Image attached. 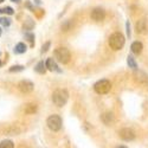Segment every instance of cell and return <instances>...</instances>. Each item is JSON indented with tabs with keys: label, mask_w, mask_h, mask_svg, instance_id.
Segmentation results:
<instances>
[{
	"label": "cell",
	"mask_w": 148,
	"mask_h": 148,
	"mask_svg": "<svg viewBox=\"0 0 148 148\" xmlns=\"http://www.w3.org/2000/svg\"><path fill=\"white\" fill-rule=\"evenodd\" d=\"M69 98V94L65 89H57L52 94V102L57 107H63L66 104Z\"/></svg>",
	"instance_id": "obj_1"
},
{
	"label": "cell",
	"mask_w": 148,
	"mask_h": 148,
	"mask_svg": "<svg viewBox=\"0 0 148 148\" xmlns=\"http://www.w3.org/2000/svg\"><path fill=\"white\" fill-rule=\"evenodd\" d=\"M123 45H125V37L121 32H115L109 37V46L114 51L121 50Z\"/></svg>",
	"instance_id": "obj_2"
},
{
	"label": "cell",
	"mask_w": 148,
	"mask_h": 148,
	"mask_svg": "<svg viewBox=\"0 0 148 148\" xmlns=\"http://www.w3.org/2000/svg\"><path fill=\"white\" fill-rule=\"evenodd\" d=\"M55 58L62 64H66L70 62V51L68 50L66 47H57L55 52H53Z\"/></svg>",
	"instance_id": "obj_3"
},
{
	"label": "cell",
	"mask_w": 148,
	"mask_h": 148,
	"mask_svg": "<svg viewBox=\"0 0 148 148\" xmlns=\"http://www.w3.org/2000/svg\"><path fill=\"white\" fill-rule=\"evenodd\" d=\"M94 89L97 94L100 95H104L108 94L112 89V83H110L108 79H102V81H98L95 85H94Z\"/></svg>",
	"instance_id": "obj_4"
},
{
	"label": "cell",
	"mask_w": 148,
	"mask_h": 148,
	"mask_svg": "<svg viewBox=\"0 0 148 148\" xmlns=\"http://www.w3.org/2000/svg\"><path fill=\"white\" fill-rule=\"evenodd\" d=\"M46 125L49 129L52 132H58L62 128V119L58 115H51L46 120Z\"/></svg>",
	"instance_id": "obj_5"
},
{
	"label": "cell",
	"mask_w": 148,
	"mask_h": 148,
	"mask_svg": "<svg viewBox=\"0 0 148 148\" xmlns=\"http://www.w3.org/2000/svg\"><path fill=\"white\" fill-rule=\"evenodd\" d=\"M34 88V85L31 81H27V79H24L21 82H19L18 84V89L23 92V94H30Z\"/></svg>",
	"instance_id": "obj_6"
},
{
	"label": "cell",
	"mask_w": 148,
	"mask_h": 148,
	"mask_svg": "<svg viewBox=\"0 0 148 148\" xmlns=\"http://www.w3.org/2000/svg\"><path fill=\"white\" fill-rule=\"evenodd\" d=\"M135 30L140 34H147L148 33V19H140L135 24Z\"/></svg>",
	"instance_id": "obj_7"
},
{
	"label": "cell",
	"mask_w": 148,
	"mask_h": 148,
	"mask_svg": "<svg viewBox=\"0 0 148 148\" xmlns=\"http://www.w3.org/2000/svg\"><path fill=\"white\" fill-rule=\"evenodd\" d=\"M119 135L122 140L125 141H133L135 139V133L129 128H123L119 132Z\"/></svg>",
	"instance_id": "obj_8"
},
{
	"label": "cell",
	"mask_w": 148,
	"mask_h": 148,
	"mask_svg": "<svg viewBox=\"0 0 148 148\" xmlns=\"http://www.w3.org/2000/svg\"><path fill=\"white\" fill-rule=\"evenodd\" d=\"M91 18L95 21H102L106 18V12L102 8H95L91 12Z\"/></svg>",
	"instance_id": "obj_9"
},
{
	"label": "cell",
	"mask_w": 148,
	"mask_h": 148,
	"mask_svg": "<svg viewBox=\"0 0 148 148\" xmlns=\"http://www.w3.org/2000/svg\"><path fill=\"white\" fill-rule=\"evenodd\" d=\"M45 65H46V69H47V70H50V71H58V72H60V70L58 69V65H57V63L55 62V59H53V58H47V59H46V62H45Z\"/></svg>",
	"instance_id": "obj_10"
},
{
	"label": "cell",
	"mask_w": 148,
	"mask_h": 148,
	"mask_svg": "<svg viewBox=\"0 0 148 148\" xmlns=\"http://www.w3.org/2000/svg\"><path fill=\"white\" fill-rule=\"evenodd\" d=\"M130 49H132V52H133V53H135V55H140V53L142 52L143 45H142L141 42H134V43L132 44Z\"/></svg>",
	"instance_id": "obj_11"
},
{
	"label": "cell",
	"mask_w": 148,
	"mask_h": 148,
	"mask_svg": "<svg viewBox=\"0 0 148 148\" xmlns=\"http://www.w3.org/2000/svg\"><path fill=\"white\" fill-rule=\"evenodd\" d=\"M102 121L106 123L107 126H109L110 123L114 121V116H113V114H112V113H106V114H103V115H102Z\"/></svg>",
	"instance_id": "obj_12"
},
{
	"label": "cell",
	"mask_w": 148,
	"mask_h": 148,
	"mask_svg": "<svg viewBox=\"0 0 148 148\" xmlns=\"http://www.w3.org/2000/svg\"><path fill=\"white\" fill-rule=\"evenodd\" d=\"M14 52L16 53H24L26 52V45L24 43H18L14 47Z\"/></svg>",
	"instance_id": "obj_13"
},
{
	"label": "cell",
	"mask_w": 148,
	"mask_h": 148,
	"mask_svg": "<svg viewBox=\"0 0 148 148\" xmlns=\"http://www.w3.org/2000/svg\"><path fill=\"white\" fill-rule=\"evenodd\" d=\"M37 112V106L33 103H29L25 106V113L26 114H34Z\"/></svg>",
	"instance_id": "obj_14"
},
{
	"label": "cell",
	"mask_w": 148,
	"mask_h": 148,
	"mask_svg": "<svg viewBox=\"0 0 148 148\" xmlns=\"http://www.w3.org/2000/svg\"><path fill=\"white\" fill-rule=\"evenodd\" d=\"M34 70L38 72V73H44V72L46 71V65L44 64V62H39V63L36 65Z\"/></svg>",
	"instance_id": "obj_15"
},
{
	"label": "cell",
	"mask_w": 148,
	"mask_h": 148,
	"mask_svg": "<svg viewBox=\"0 0 148 148\" xmlns=\"http://www.w3.org/2000/svg\"><path fill=\"white\" fill-rule=\"evenodd\" d=\"M127 63H128L129 68H132L133 70H136V69H138V64H136V62H135V59H134V58H133L132 56H128Z\"/></svg>",
	"instance_id": "obj_16"
},
{
	"label": "cell",
	"mask_w": 148,
	"mask_h": 148,
	"mask_svg": "<svg viewBox=\"0 0 148 148\" xmlns=\"http://www.w3.org/2000/svg\"><path fill=\"white\" fill-rule=\"evenodd\" d=\"M14 145L11 140H4L1 143H0V148H13Z\"/></svg>",
	"instance_id": "obj_17"
},
{
	"label": "cell",
	"mask_w": 148,
	"mask_h": 148,
	"mask_svg": "<svg viewBox=\"0 0 148 148\" xmlns=\"http://www.w3.org/2000/svg\"><path fill=\"white\" fill-rule=\"evenodd\" d=\"M0 13H5V14H13V8L12 7H4L0 8Z\"/></svg>",
	"instance_id": "obj_18"
},
{
	"label": "cell",
	"mask_w": 148,
	"mask_h": 148,
	"mask_svg": "<svg viewBox=\"0 0 148 148\" xmlns=\"http://www.w3.org/2000/svg\"><path fill=\"white\" fill-rule=\"evenodd\" d=\"M0 24L4 25V26H10L11 25V19L6 18V17H3V18H0Z\"/></svg>",
	"instance_id": "obj_19"
},
{
	"label": "cell",
	"mask_w": 148,
	"mask_h": 148,
	"mask_svg": "<svg viewBox=\"0 0 148 148\" xmlns=\"http://www.w3.org/2000/svg\"><path fill=\"white\" fill-rule=\"evenodd\" d=\"M24 70V66L23 65H13L10 68V72H19V71H23Z\"/></svg>",
	"instance_id": "obj_20"
},
{
	"label": "cell",
	"mask_w": 148,
	"mask_h": 148,
	"mask_svg": "<svg viewBox=\"0 0 148 148\" xmlns=\"http://www.w3.org/2000/svg\"><path fill=\"white\" fill-rule=\"evenodd\" d=\"M49 47H50V42H46V43L43 45V47H42V53L46 52V51L49 50Z\"/></svg>",
	"instance_id": "obj_21"
},
{
	"label": "cell",
	"mask_w": 148,
	"mask_h": 148,
	"mask_svg": "<svg viewBox=\"0 0 148 148\" xmlns=\"http://www.w3.org/2000/svg\"><path fill=\"white\" fill-rule=\"evenodd\" d=\"M25 37H26V38L31 42V44L33 45V42H34V36H33L32 33H25Z\"/></svg>",
	"instance_id": "obj_22"
},
{
	"label": "cell",
	"mask_w": 148,
	"mask_h": 148,
	"mask_svg": "<svg viewBox=\"0 0 148 148\" xmlns=\"http://www.w3.org/2000/svg\"><path fill=\"white\" fill-rule=\"evenodd\" d=\"M126 25H127V34L130 37V27H129V23H127Z\"/></svg>",
	"instance_id": "obj_23"
},
{
	"label": "cell",
	"mask_w": 148,
	"mask_h": 148,
	"mask_svg": "<svg viewBox=\"0 0 148 148\" xmlns=\"http://www.w3.org/2000/svg\"><path fill=\"white\" fill-rule=\"evenodd\" d=\"M12 1H13V3H17V4H18V3H20V0H12Z\"/></svg>",
	"instance_id": "obj_24"
},
{
	"label": "cell",
	"mask_w": 148,
	"mask_h": 148,
	"mask_svg": "<svg viewBox=\"0 0 148 148\" xmlns=\"http://www.w3.org/2000/svg\"><path fill=\"white\" fill-rule=\"evenodd\" d=\"M1 65H3V62H1V60H0V66H1Z\"/></svg>",
	"instance_id": "obj_25"
},
{
	"label": "cell",
	"mask_w": 148,
	"mask_h": 148,
	"mask_svg": "<svg viewBox=\"0 0 148 148\" xmlns=\"http://www.w3.org/2000/svg\"><path fill=\"white\" fill-rule=\"evenodd\" d=\"M3 1H5V0H0V3H3Z\"/></svg>",
	"instance_id": "obj_26"
},
{
	"label": "cell",
	"mask_w": 148,
	"mask_h": 148,
	"mask_svg": "<svg viewBox=\"0 0 148 148\" xmlns=\"http://www.w3.org/2000/svg\"><path fill=\"white\" fill-rule=\"evenodd\" d=\"M0 36H1V29H0Z\"/></svg>",
	"instance_id": "obj_27"
}]
</instances>
